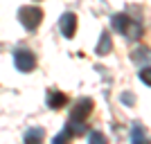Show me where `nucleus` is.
Here are the masks:
<instances>
[{"instance_id": "5", "label": "nucleus", "mask_w": 151, "mask_h": 144, "mask_svg": "<svg viewBox=\"0 0 151 144\" xmlns=\"http://www.w3.org/2000/svg\"><path fill=\"white\" fill-rule=\"evenodd\" d=\"M59 27H61V34L65 38H72L75 36V32H77V16L75 14H63L61 20H59Z\"/></svg>"}, {"instance_id": "6", "label": "nucleus", "mask_w": 151, "mask_h": 144, "mask_svg": "<svg viewBox=\"0 0 151 144\" xmlns=\"http://www.w3.org/2000/svg\"><path fill=\"white\" fill-rule=\"evenodd\" d=\"M45 101H47V106H50V108L57 110V108H63L65 104H68V97H65L63 92H59V90H50L47 97H45Z\"/></svg>"}, {"instance_id": "11", "label": "nucleus", "mask_w": 151, "mask_h": 144, "mask_svg": "<svg viewBox=\"0 0 151 144\" xmlns=\"http://www.w3.org/2000/svg\"><path fill=\"white\" fill-rule=\"evenodd\" d=\"M72 135H75V133L70 131V126H65V128H63V131L59 133L57 138L52 140V144H70V140H72Z\"/></svg>"}, {"instance_id": "2", "label": "nucleus", "mask_w": 151, "mask_h": 144, "mask_svg": "<svg viewBox=\"0 0 151 144\" xmlns=\"http://www.w3.org/2000/svg\"><path fill=\"white\" fill-rule=\"evenodd\" d=\"M93 99H88V97H81V99L75 104V108H70V119H68V126H75L77 131H81L83 122L88 119L90 110H93Z\"/></svg>"}, {"instance_id": "9", "label": "nucleus", "mask_w": 151, "mask_h": 144, "mask_svg": "<svg viewBox=\"0 0 151 144\" xmlns=\"http://www.w3.org/2000/svg\"><path fill=\"white\" fill-rule=\"evenodd\" d=\"M131 59L135 63H151V50L149 47H138V50H133Z\"/></svg>"}, {"instance_id": "10", "label": "nucleus", "mask_w": 151, "mask_h": 144, "mask_svg": "<svg viewBox=\"0 0 151 144\" xmlns=\"http://www.w3.org/2000/svg\"><path fill=\"white\" fill-rule=\"evenodd\" d=\"M131 144H151V142H149V138L145 135V131H142L140 126H135L133 133H131Z\"/></svg>"}, {"instance_id": "1", "label": "nucleus", "mask_w": 151, "mask_h": 144, "mask_svg": "<svg viewBox=\"0 0 151 144\" xmlns=\"http://www.w3.org/2000/svg\"><path fill=\"white\" fill-rule=\"evenodd\" d=\"M113 27H115V32L124 34V36L131 38V41H135V38L142 36V25H140L138 20L129 18L126 14H115L113 16Z\"/></svg>"}, {"instance_id": "13", "label": "nucleus", "mask_w": 151, "mask_h": 144, "mask_svg": "<svg viewBox=\"0 0 151 144\" xmlns=\"http://www.w3.org/2000/svg\"><path fill=\"white\" fill-rule=\"evenodd\" d=\"M140 81L147 83V86H151V65H149V68H142V70H140Z\"/></svg>"}, {"instance_id": "7", "label": "nucleus", "mask_w": 151, "mask_h": 144, "mask_svg": "<svg viewBox=\"0 0 151 144\" xmlns=\"http://www.w3.org/2000/svg\"><path fill=\"white\" fill-rule=\"evenodd\" d=\"M43 138H45V131L43 128H29V131L25 133V144H41L43 142Z\"/></svg>"}, {"instance_id": "4", "label": "nucleus", "mask_w": 151, "mask_h": 144, "mask_svg": "<svg viewBox=\"0 0 151 144\" xmlns=\"http://www.w3.org/2000/svg\"><path fill=\"white\" fill-rule=\"evenodd\" d=\"M14 63H16V68H18L20 72H29V70H34V65H36V57H34V52H29V50H16L14 52Z\"/></svg>"}, {"instance_id": "14", "label": "nucleus", "mask_w": 151, "mask_h": 144, "mask_svg": "<svg viewBox=\"0 0 151 144\" xmlns=\"http://www.w3.org/2000/svg\"><path fill=\"white\" fill-rule=\"evenodd\" d=\"M133 101H135V97H133L131 92H124V95H122V104H129V106H131Z\"/></svg>"}, {"instance_id": "3", "label": "nucleus", "mask_w": 151, "mask_h": 144, "mask_svg": "<svg viewBox=\"0 0 151 144\" xmlns=\"http://www.w3.org/2000/svg\"><path fill=\"white\" fill-rule=\"evenodd\" d=\"M18 20L23 23V27L29 32H34L38 25H41V20H43V11L34 5H25L18 9Z\"/></svg>"}, {"instance_id": "8", "label": "nucleus", "mask_w": 151, "mask_h": 144, "mask_svg": "<svg viewBox=\"0 0 151 144\" xmlns=\"http://www.w3.org/2000/svg\"><path fill=\"white\" fill-rule=\"evenodd\" d=\"M111 47H113V43H111V34H106V32H104V34H101V38H99V45H97V54H99V57H106L108 52H111Z\"/></svg>"}, {"instance_id": "12", "label": "nucleus", "mask_w": 151, "mask_h": 144, "mask_svg": "<svg viewBox=\"0 0 151 144\" xmlns=\"http://www.w3.org/2000/svg\"><path fill=\"white\" fill-rule=\"evenodd\" d=\"M88 144H108V140L101 131H93L88 135Z\"/></svg>"}]
</instances>
